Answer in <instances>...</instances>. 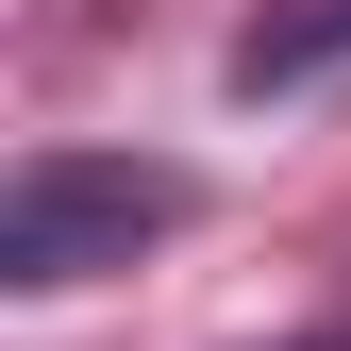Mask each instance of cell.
<instances>
[{"mask_svg":"<svg viewBox=\"0 0 351 351\" xmlns=\"http://www.w3.org/2000/svg\"><path fill=\"white\" fill-rule=\"evenodd\" d=\"M151 234H184V167H117V151H34L0 184V285L51 301V285H101L134 268Z\"/></svg>","mask_w":351,"mask_h":351,"instance_id":"6da1fadb","label":"cell"},{"mask_svg":"<svg viewBox=\"0 0 351 351\" xmlns=\"http://www.w3.org/2000/svg\"><path fill=\"white\" fill-rule=\"evenodd\" d=\"M351 67V0H268L234 34V101H285V84H335Z\"/></svg>","mask_w":351,"mask_h":351,"instance_id":"7a4b0ae2","label":"cell"}]
</instances>
